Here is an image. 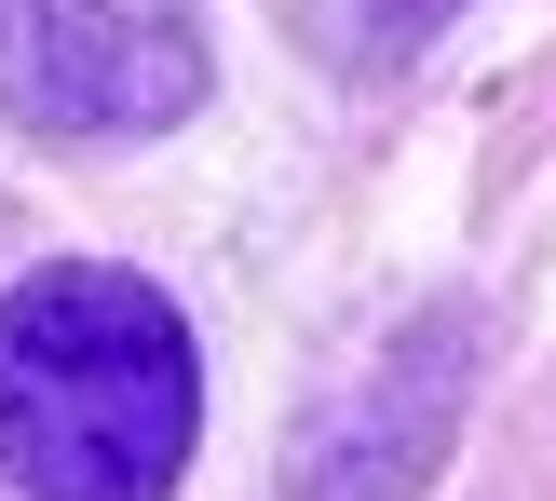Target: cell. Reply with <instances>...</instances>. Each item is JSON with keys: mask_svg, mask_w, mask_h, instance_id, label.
Instances as JSON below:
<instances>
[{"mask_svg": "<svg viewBox=\"0 0 556 501\" xmlns=\"http://www.w3.org/2000/svg\"><path fill=\"white\" fill-rule=\"evenodd\" d=\"M204 434L190 312L123 258H41L0 285V475L14 501H177Z\"/></svg>", "mask_w": 556, "mask_h": 501, "instance_id": "obj_1", "label": "cell"}, {"mask_svg": "<svg viewBox=\"0 0 556 501\" xmlns=\"http://www.w3.org/2000/svg\"><path fill=\"white\" fill-rule=\"evenodd\" d=\"M476 352H489L476 298H421V312L286 434V501H421L448 475V448H462Z\"/></svg>", "mask_w": 556, "mask_h": 501, "instance_id": "obj_2", "label": "cell"}, {"mask_svg": "<svg viewBox=\"0 0 556 501\" xmlns=\"http://www.w3.org/2000/svg\"><path fill=\"white\" fill-rule=\"evenodd\" d=\"M41 81L81 136H163L204 108V14L190 0H41Z\"/></svg>", "mask_w": 556, "mask_h": 501, "instance_id": "obj_3", "label": "cell"}, {"mask_svg": "<svg viewBox=\"0 0 556 501\" xmlns=\"http://www.w3.org/2000/svg\"><path fill=\"white\" fill-rule=\"evenodd\" d=\"M0 108H41V123H54V81H41V0H0Z\"/></svg>", "mask_w": 556, "mask_h": 501, "instance_id": "obj_4", "label": "cell"}]
</instances>
